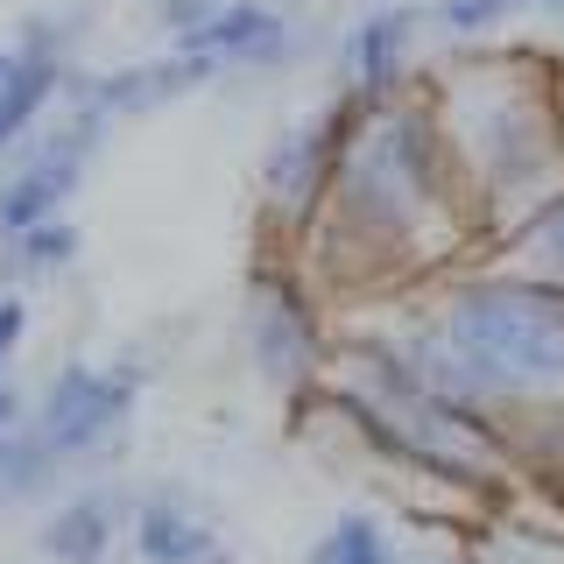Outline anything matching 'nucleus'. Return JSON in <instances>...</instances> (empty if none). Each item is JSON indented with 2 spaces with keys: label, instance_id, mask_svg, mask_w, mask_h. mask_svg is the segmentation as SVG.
Instances as JSON below:
<instances>
[{
  "label": "nucleus",
  "instance_id": "obj_1",
  "mask_svg": "<svg viewBox=\"0 0 564 564\" xmlns=\"http://www.w3.org/2000/svg\"><path fill=\"white\" fill-rule=\"evenodd\" d=\"M290 254L339 304V317L395 304L437 269L480 254V226H473V205L458 191V170L445 155L423 85L360 106L325 205Z\"/></svg>",
  "mask_w": 564,
  "mask_h": 564
},
{
  "label": "nucleus",
  "instance_id": "obj_2",
  "mask_svg": "<svg viewBox=\"0 0 564 564\" xmlns=\"http://www.w3.org/2000/svg\"><path fill=\"white\" fill-rule=\"evenodd\" d=\"M381 311L423 375L494 423L522 487H564V290L466 254Z\"/></svg>",
  "mask_w": 564,
  "mask_h": 564
},
{
  "label": "nucleus",
  "instance_id": "obj_3",
  "mask_svg": "<svg viewBox=\"0 0 564 564\" xmlns=\"http://www.w3.org/2000/svg\"><path fill=\"white\" fill-rule=\"evenodd\" d=\"M304 410H325L381 473H395L410 487H431L458 508H487L508 487H522L501 437H494V423L473 416L466 402H452L445 388L423 375L381 304L346 311L325 388Z\"/></svg>",
  "mask_w": 564,
  "mask_h": 564
},
{
  "label": "nucleus",
  "instance_id": "obj_4",
  "mask_svg": "<svg viewBox=\"0 0 564 564\" xmlns=\"http://www.w3.org/2000/svg\"><path fill=\"white\" fill-rule=\"evenodd\" d=\"M423 99L445 134L458 191L473 205L480 247L543 191L564 184V85L557 57L516 43H452L423 70Z\"/></svg>",
  "mask_w": 564,
  "mask_h": 564
},
{
  "label": "nucleus",
  "instance_id": "obj_5",
  "mask_svg": "<svg viewBox=\"0 0 564 564\" xmlns=\"http://www.w3.org/2000/svg\"><path fill=\"white\" fill-rule=\"evenodd\" d=\"M332 346H339V304L311 282V269L290 247L261 240L254 269L240 275V352L254 367V381L275 402L304 410L325 388Z\"/></svg>",
  "mask_w": 564,
  "mask_h": 564
},
{
  "label": "nucleus",
  "instance_id": "obj_6",
  "mask_svg": "<svg viewBox=\"0 0 564 564\" xmlns=\"http://www.w3.org/2000/svg\"><path fill=\"white\" fill-rule=\"evenodd\" d=\"M149 395V367L141 360H70L50 367V381L29 402V431L64 458L70 473H99L128 452V431Z\"/></svg>",
  "mask_w": 564,
  "mask_h": 564
},
{
  "label": "nucleus",
  "instance_id": "obj_7",
  "mask_svg": "<svg viewBox=\"0 0 564 564\" xmlns=\"http://www.w3.org/2000/svg\"><path fill=\"white\" fill-rule=\"evenodd\" d=\"M360 106L367 99H352V93H325L261 149V163H254L261 240H275V247L304 240V226L317 219V205H325V191H332V170H339V149H346L352 120H360Z\"/></svg>",
  "mask_w": 564,
  "mask_h": 564
},
{
  "label": "nucleus",
  "instance_id": "obj_8",
  "mask_svg": "<svg viewBox=\"0 0 564 564\" xmlns=\"http://www.w3.org/2000/svg\"><path fill=\"white\" fill-rule=\"evenodd\" d=\"M106 120H93L78 99H57V113L0 163V234H22L35 219H64L78 205L85 176L106 149Z\"/></svg>",
  "mask_w": 564,
  "mask_h": 564
},
{
  "label": "nucleus",
  "instance_id": "obj_9",
  "mask_svg": "<svg viewBox=\"0 0 564 564\" xmlns=\"http://www.w3.org/2000/svg\"><path fill=\"white\" fill-rule=\"evenodd\" d=\"M170 50L205 57L219 78H275V70H296L311 57V35L282 0H219V8Z\"/></svg>",
  "mask_w": 564,
  "mask_h": 564
},
{
  "label": "nucleus",
  "instance_id": "obj_10",
  "mask_svg": "<svg viewBox=\"0 0 564 564\" xmlns=\"http://www.w3.org/2000/svg\"><path fill=\"white\" fill-rule=\"evenodd\" d=\"M212 85H219V70L205 57L163 43L155 57H128V64H106V70H70L64 99H78L106 128H128V120H155V113H170V106L212 93Z\"/></svg>",
  "mask_w": 564,
  "mask_h": 564
},
{
  "label": "nucleus",
  "instance_id": "obj_11",
  "mask_svg": "<svg viewBox=\"0 0 564 564\" xmlns=\"http://www.w3.org/2000/svg\"><path fill=\"white\" fill-rule=\"evenodd\" d=\"M423 35H431V8L423 0H375L352 14L339 35V93L352 99H395L423 85Z\"/></svg>",
  "mask_w": 564,
  "mask_h": 564
},
{
  "label": "nucleus",
  "instance_id": "obj_12",
  "mask_svg": "<svg viewBox=\"0 0 564 564\" xmlns=\"http://www.w3.org/2000/svg\"><path fill=\"white\" fill-rule=\"evenodd\" d=\"M14 50H22V70L0 85V163L57 113L70 70H78V14H57V8L22 14L14 22Z\"/></svg>",
  "mask_w": 564,
  "mask_h": 564
},
{
  "label": "nucleus",
  "instance_id": "obj_13",
  "mask_svg": "<svg viewBox=\"0 0 564 564\" xmlns=\"http://www.w3.org/2000/svg\"><path fill=\"white\" fill-rule=\"evenodd\" d=\"M120 543H128L134 564H219V557H234L219 543L212 508L176 480H155V487L128 494V536Z\"/></svg>",
  "mask_w": 564,
  "mask_h": 564
},
{
  "label": "nucleus",
  "instance_id": "obj_14",
  "mask_svg": "<svg viewBox=\"0 0 564 564\" xmlns=\"http://www.w3.org/2000/svg\"><path fill=\"white\" fill-rule=\"evenodd\" d=\"M128 536V487L93 473V480H64L57 501L35 522V557L43 564H106Z\"/></svg>",
  "mask_w": 564,
  "mask_h": 564
},
{
  "label": "nucleus",
  "instance_id": "obj_15",
  "mask_svg": "<svg viewBox=\"0 0 564 564\" xmlns=\"http://www.w3.org/2000/svg\"><path fill=\"white\" fill-rule=\"evenodd\" d=\"M480 254L494 261H508L516 275L529 282H551V290H564V184L557 191H543L529 212H516V219L494 234Z\"/></svg>",
  "mask_w": 564,
  "mask_h": 564
},
{
  "label": "nucleus",
  "instance_id": "obj_16",
  "mask_svg": "<svg viewBox=\"0 0 564 564\" xmlns=\"http://www.w3.org/2000/svg\"><path fill=\"white\" fill-rule=\"evenodd\" d=\"M78 254H85V234L70 212L64 219H35L22 234H0V282L8 290H50V282L78 269Z\"/></svg>",
  "mask_w": 564,
  "mask_h": 564
},
{
  "label": "nucleus",
  "instance_id": "obj_17",
  "mask_svg": "<svg viewBox=\"0 0 564 564\" xmlns=\"http://www.w3.org/2000/svg\"><path fill=\"white\" fill-rule=\"evenodd\" d=\"M64 480H70V466L29 431V423L0 437V516H35V508H50Z\"/></svg>",
  "mask_w": 564,
  "mask_h": 564
},
{
  "label": "nucleus",
  "instance_id": "obj_18",
  "mask_svg": "<svg viewBox=\"0 0 564 564\" xmlns=\"http://www.w3.org/2000/svg\"><path fill=\"white\" fill-rule=\"evenodd\" d=\"M304 564H402V536L381 508H339V516L311 536Z\"/></svg>",
  "mask_w": 564,
  "mask_h": 564
},
{
  "label": "nucleus",
  "instance_id": "obj_19",
  "mask_svg": "<svg viewBox=\"0 0 564 564\" xmlns=\"http://www.w3.org/2000/svg\"><path fill=\"white\" fill-rule=\"evenodd\" d=\"M564 0H431V29L452 43H501L508 22L522 14H557Z\"/></svg>",
  "mask_w": 564,
  "mask_h": 564
},
{
  "label": "nucleus",
  "instance_id": "obj_20",
  "mask_svg": "<svg viewBox=\"0 0 564 564\" xmlns=\"http://www.w3.org/2000/svg\"><path fill=\"white\" fill-rule=\"evenodd\" d=\"M141 8H149V29L163 35V43H184V35L198 29L219 0H141Z\"/></svg>",
  "mask_w": 564,
  "mask_h": 564
},
{
  "label": "nucleus",
  "instance_id": "obj_21",
  "mask_svg": "<svg viewBox=\"0 0 564 564\" xmlns=\"http://www.w3.org/2000/svg\"><path fill=\"white\" fill-rule=\"evenodd\" d=\"M29 290H8V282H0V375H8L14 367V352L29 346Z\"/></svg>",
  "mask_w": 564,
  "mask_h": 564
},
{
  "label": "nucleus",
  "instance_id": "obj_22",
  "mask_svg": "<svg viewBox=\"0 0 564 564\" xmlns=\"http://www.w3.org/2000/svg\"><path fill=\"white\" fill-rule=\"evenodd\" d=\"M22 423H29V388L14 381V375H0V437L22 431Z\"/></svg>",
  "mask_w": 564,
  "mask_h": 564
},
{
  "label": "nucleus",
  "instance_id": "obj_23",
  "mask_svg": "<svg viewBox=\"0 0 564 564\" xmlns=\"http://www.w3.org/2000/svg\"><path fill=\"white\" fill-rule=\"evenodd\" d=\"M402 564H458L445 543H402Z\"/></svg>",
  "mask_w": 564,
  "mask_h": 564
},
{
  "label": "nucleus",
  "instance_id": "obj_24",
  "mask_svg": "<svg viewBox=\"0 0 564 564\" xmlns=\"http://www.w3.org/2000/svg\"><path fill=\"white\" fill-rule=\"evenodd\" d=\"M14 70H22V50H14V43H0V85H8Z\"/></svg>",
  "mask_w": 564,
  "mask_h": 564
},
{
  "label": "nucleus",
  "instance_id": "obj_25",
  "mask_svg": "<svg viewBox=\"0 0 564 564\" xmlns=\"http://www.w3.org/2000/svg\"><path fill=\"white\" fill-rule=\"evenodd\" d=\"M557 85H564V57H557Z\"/></svg>",
  "mask_w": 564,
  "mask_h": 564
},
{
  "label": "nucleus",
  "instance_id": "obj_26",
  "mask_svg": "<svg viewBox=\"0 0 564 564\" xmlns=\"http://www.w3.org/2000/svg\"><path fill=\"white\" fill-rule=\"evenodd\" d=\"M219 564H234V557H219Z\"/></svg>",
  "mask_w": 564,
  "mask_h": 564
}]
</instances>
